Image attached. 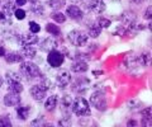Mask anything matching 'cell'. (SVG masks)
<instances>
[{"mask_svg":"<svg viewBox=\"0 0 152 127\" xmlns=\"http://www.w3.org/2000/svg\"><path fill=\"white\" fill-rule=\"evenodd\" d=\"M88 69H89L88 64L85 62V61H83V60H76L75 62H72V65H71V70H72L74 73H76V74L86 73Z\"/></svg>","mask_w":152,"mask_h":127,"instance_id":"cell-17","label":"cell"},{"mask_svg":"<svg viewBox=\"0 0 152 127\" xmlns=\"http://www.w3.org/2000/svg\"><path fill=\"white\" fill-rule=\"evenodd\" d=\"M71 111H72L77 117H86V116L91 115V111H90V107H89V102L83 97H79V98H76L75 101H72Z\"/></svg>","mask_w":152,"mask_h":127,"instance_id":"cell-2","label":"cell"},{"mask_svg":"<svg viewBox=\"0 0 152 127\" xmlns=\"http://www.w3.org/2000/svg\"><path fill=\"white\" fill-rule=\"evenodd\" d=\"M5 57V61L9 64H14V62H22L23 61V56L19 52H9L4 55Z\"/></svg>","mask_w":152,"mask_h":127,"instance_id":"cell-21","label":"cell"},{"mask_svg":"<svg viewBox=\"0 0 152 127\" xmlns=\"http://www.w3.org/2000/svg\"><path fill=\"white\" fill-rule=\"evenodd\" d=\"M100 33H102V28L96 24V22L89 26V32H88L89 37H91V38H96V37L100 36Z\"/></svg>","mask_w":152,"mask_h":127,"instance_id":"cell-22","label":"cell"},{"mask_svg":"<svg viewBox=\"0 0 152 127\" xmlns=\"http://www.w3.org/2000/svg\"><path fill=\"white\" fill-rule=\"evenodd\" d=\"M66 14L74 21H81L84 18V12L80 9L77 5H70L66 9Z\"/></svg>","mask_w":152,"mask_h":127,"instance_id":"cell-12","label":"cell"},{"mask_svg":"<svg viewBox=\"0 0 152 127\" xmlns=\"http://www.w3.org/2000/svg\"><path fill=\"white\" fill-rule=\"evenodd\" d=\"M143 1H146V0H131V3L133 4H142Z\"/></svg>","mask_w":152,"mask_h":127,"instance_id":"cell-43","label":"cell"},{"mask_svg":"<svg viewBox=\"0 0 152 127\" xmlns=\"http://www.w3.org/2000/svg\"><path fill=\"white\" fill-rule=\"evenodd\" d=\"M57 104H58V98H57V95H51L47 98L45 102V109L48 112H52L56 109Z\"/></svg>","mask_w":152,"mask_h":127,"instance_id":"cell-19","label":"cell"},{"mask_svg":"<svg viewBox=\"0 0 152 127\" xmlns=\"http://www.w3.org/2000/svg\"><path fill=\"white\" fill-rule=\"evenodd\" d=\"M19 54L26 59H33L37 55V48L34 47V45H23Z\"/></svg>","mask_w":152,"mask_h":127,"instance_id":"cell-16","label":"cell"},{"mask_svg":"<svg viewBox=\"0 0 152 127\" xmlns=\"http://www.w3.org/2000/svg\"><path fill=\"white\" fill-rule=\"evenodd\" d=\"M20 76L19 74L14 73V71H8L7 73V81H12V80H17V81H20Z\"/></svg>","mask_w":152,"mask_h":127,"instance_id":"cell-30","label":"cell"},{"mask_svg":"<svg viewBox=\"0 0 152 127\" xmlns=\"http://www.w3.org/2000/svg\"><path fill=\"white\" fill-rule=\"evenodd\" d=\"M46 93H47V90H45V89L42 88L39 84H37V85H33L31 88V95H32L33 99L37 101V102L43 101L45 98H46Z\"/></svg>","mask_w":152,"mask_h":127,"instance_id":"cell-14","label":"cell"},{"mask_svg":"<svg viewBox=\"0 0 152 127\" xmlns=\"http://www.w3.org/2000/svg\"><path fill=\"white\" fill-rule=\"evenodd\" d=\"M71 81V74L67 70H61L56 75V83L60 88H65L66 85H69Z\"/></svg>","mask_w":152,"mask_h":127,"instance_id":"cell-8","label":"cell"},{"mask_svg":"<svg viewBox=\"0 0 152 127\" xmlns=\"http://www.w3.org/2000/svg\"><path fill=\"white\" fill-rule=\"evenodd\" d=\"M96 24L103 29V28H109L110 27L112 22H110V19H107V18H99V19L96 21Z\"/></svg>","mask_w":152,"mask_h":127,"instance_id":"cell-29","label":"cell"},{"mask_svg":"<svg viewBox=\"0 0 152 127\" xmlns=\"http://www.w3.org/2000/svg\"><path fill=\"white\" fill-rule=\"evenodd\" d=\"M64 60H65V55L57 48L50 51L48 56H47V62H48L51 68H55V69L60 68L64 64Z\"/></svg>","mask_w":152,"mask_h":127,"instance_id":"cell-5","label":"cell"},{"mask_svg":"<svg viewBox=\"0 0 152 127\" xmlns=\"http://www.w3.org/2000/svg\"><path fill=\"white\" fill-rule=\"evenodd\" d=\"M8 89L9 92H13V93H22L23 92V85L20 81H17V80H12V81H8Z\"/></svg>","mask_w":152,"mask_h":127,"instance_id":"cell-23","label":"cell"},{"mask_svg":"<svg viewBox=\"0 0 152 127\" xmlns=\"http://www.w3.org/2000/svg\"><path fill=\"white\" fill-rule=\"evenodd\" d=\"M141 115H142V117H151V108L150 107L145 108V109L141 112Z\"/></svg>","mask_w":152,"mask_h":127,"instance_id":"cell-38","label":"cell"},{"mask_svg":"<svg viewBox=\"0 0 152 127\" xmlns=\"http://www.w3.org/2000/svg\"><path fill=\"white\" fill-rule=\"evenodd\" d=\"M58 126H71L70 118H62L61 121H58Z\"/></svg>","mask_w":152,"mask_h":127,"instance_id":"cell-36","label":"cell"},{"mask_svg":"<svg viewBox=\"0 0 152 127\" xmlns=\"http://www.w3.org/2000/svg\"><path fill=\"white\" fill-rule=\"evenodd\" d=\"M51 18L56 23H64L66 21V15H65V14H62V13H60V12H53L51 14Z\"/></svg>","mask_w":152,"mask_h":127,"instance_id":"cell-28","label":"cell"},{"mask_svg":"<svg viewBox=\"0 0 152 127\" xmlns=\"http://www.w3.org/2000/svg\"><path fill=\"white\" fill-rule=\"evenodd\" d=\"M39 85L45 89V90H48V89H51L52 88V83H51V80L47 76H43V75H41L39 78Z\"/></svg>","mask_w":152,"mask_h":127,"instance_id":"cell-27","label":"cell"},{"mask_svg":"<svg viewBox=\"0 0 152 127\" xmlns=\"http://www.w3.org/2000/svg\"><path fill=\"white\" fill-rule=\"evenodd\" d=\"M0 5H1V0H0Z\"/></svg>","mask_w":152,"mask_h":127,"instance_id":"cell-48","label":"cell"},{"mask_svg":"<svg viewBox=\"0 0 152 127\" xmlns=\"http://www.w3.org/2000/svg\"><path fill=\"white\" fill-rule=\"evenodd\" d=\"M27 1H29L31 4V10L33 14H36V15H42L43 14V4H42L39 0H27Z\"/></svg>","mask_w":152,"mask_h":127,"instance_id":"cell-18","label":"cell"},{"mask_svg":"<svg viewBox=\"0 0 152 127\" xmlns=\"http://www.w3.org/2000/svg\"><path fill=\"white\" fill-rule=\"evenodd\" d=\"M57 37H48L41 42V50L42 51H47L50 52L52 50H56L58 47V42H57Z\"/></svg>","mask_w":152,"mask_h":127,"instance_id":"cell-13","label":"cell"},{"mask_svg":"<svg viewBox=\"0 0 152 127\" xmlns=\"http://www.w3.org/2000/svg\"><path fill=\"white\" fill-rule=\"evenodd\" d=\"M39 31H41V26L38 24V23H36V22H29V32L37 35Z\"/></svg>","mask_w":152,"mask_h":127,"instance_id":"cell-32","label":"cell"},{"mask_svg":"<svg viewBox=\"0 0 152 127\" xmlns=\"http://www.w3.org/2000/svg\"><path fill=\"white\" fill-rule=\"evenodd\" d=\"M5 55V48L3 46H0V56H4Z\"/></svg>","mask_w":152,"mask_h":127,"instance_id":"cell-44","label":"cell"},{"mask_svg":"<svg viewBox=\"0 0 152 127\" xmlns=\"http://www.w3.org/2000/svg\"><path fill=\"white\" fill-rule=\"evenodd\" d=\"M71 3H74V4H81V3H85L86 0H70Z\"/></svg>","mask_w":152,"mask_h":127,"instance_id":"cell-42","label":"cell"},{"mask_svg":"<svg viewBox=\"0 0 152 127\" xmlns=\"http://www.w3.org/2000/svg\"><path fill=\"white\" fill-rule=\"evenodd\" d=\"M61 112H62V118H70L71 115V107H72V98L70 95H65L60 103Z\"/></svg>","mask_w":152,"mask_h":127,"instance_id":"cell-7","label":"cell"},{"mask_svg":"<svg viewBox=\"0 0 152 127\" xmlns=\"http://www.w3.org/2000/svg\"><path fill=\"white\" fill-rule=\"evenodd\" d=\"M38 42V37L36 36V33H32V32H26L19 36V43L22 46L23 45H36Z\"/></svg>","mask_w":152,"mask_h":127,"instance_id":"cell-15","label":"cell"},{"mask_svg":"<svg viewBox=\"0 0 152 127\" xmlns=\"http://www.w3.org/2000/svg\"><path fill=\"white\" fill-rule=\"evenodd\" d=\"M142 126H151V117H142Z\"/></svg>","mask_w":152,"mask_h":127,"instance_id":"cell-37","label":"cell"},{"mask_svg":"<svg viewBox=\"0 0 152 127\" xmlns=\"http://www.w3.org/2000/svg\"><path fill=\"white\" fill-rule=\"evenodd\" d=\"M9 126H12V122L9 121L8 117L5 116L0 117V127H9Z\"/></svg>","mask_w":152,"mask_h":127,"instance_id":"cell-34","label":"cell"},{"mask_svg":"<svg viewBox=\"0 0 152 127\" xmlns=\"http://www.w3.org/2000/svg\"><path fill=\"white\" fill-rule=\"evenodd\" d=\"M14 15H15L17 19L19 21H22V19H24L26 18V10L24 9H22V8H18V9H14Z\"/></svg>","mask_w":152,"mask_h":127,"instance_id":"cell-31","label":"cell"},{"mask_svg":"<svg viewBox=\"0 0 152 127\" xmlns=\"http://www.w3.org/2000/svg\"><path fill=\"white\" fill-rule=\"evenodd\" d=\"M140 106H142V103L137 99H133V101H129L128 102V107L131 108V109H140Z\"/></svg>","mask_w":152,"mask_h":127,"instance_id":"cell-33","label":"cell"},{"mask_svg":"<svg viewBox=\"0 0 152 127\" xmlns=\"http://www.w3.org/2000/svg\"><path fill=\"white\" fill-rule=\"evenodd\" d=\"M3 84H4V79H3V76L0 75V88L3 87Z\"/></svg>","mask_w":152,"mask_h":127,"instance_id":"cell-46","label":"cell"},{"mask_svg":"<svg viewBox=\"0 0 152 127\" xmlns=\"http://www.w3.org/2000/svg\"><path fill=\"white\" fill-rule=\"evenodd\" d=\"M90 81L86 78H79L74 84H72V90L76 93H84L89 89Z\"/></svg>","mask_w":152,"mask_h":127,"instance_id":"cell-10","label":"cell"},{"mask_svg":"<svg viewBox=\"0 0 152 127\" xmlns=\"http://www.w3.org/2000/svg\"><path fill=\"white\" fill-rule=\"evenodd\" d=\"M138 62L142 66H148L151 64V54L150 52H143L138 56Z\"/></svg>","mask_w":152,"mask_h":127,"instance_id":"cell-25","label":"cell"},{"mask_svg":"<svg viewBox=\"0 0 152 127\" xmlns=\"http://www.w3.org/2000/svg\"><path fill=\"white\" fill-rule=\"evenodd\" d=\"M5 19H9V15H7L4 12H0V22L1 21H5Z\"/></svg>","mask_w":152,"mask_h":127,"instance_id":"cell-41","label":"cell"},{"mask_svg":"<svg viewBox=\"0 0 152 127\" xmlns=\"http://www.w3.org/2000/svg\"><path fill=\"white\" fill-rule=\"evenodd\" d=\"M85 8L94 14H102L105 10L107 5L103 0H88V1H85Z\"/></svg>","mask_w":152,"mask_h":127,"instance_id":"cell-6","label":"cell"},{"mask_svg":"<svg viewBox=\"0 0 152 127\" xmlns=\"http://www.w3.org/2000/svg\"><path fill=\"white\" fill-rule=\"evenodd\" d=\"M90 103L93 104V107H95L98 111H105L108 108V102H107V98L105 95L102 93V92H95L91 94L90 97Z\"/></svg>","mask_w":152,"mask_h":127,"instance_id":"cell-4","label":"cell"},{"mask_svg":"<svg viewBox=\"0 0 152 127\" xmlns=\"http://www.w3.org/2000/svg\"><path fill=\"white\" fill-rule=\"evenodd\" d=\"M29 113H31V107L29 106H17V115L20 120L26 121L28 117H29Z\"/></svg>","mask_w":152,"mask_h":127,"instance_id":"cell-20","label":"cell"},{"mask_svg":"<svg viewBox=\"0 0 152 127\" xmlns=\"http://www.w3.org/2000/svg\"><path fill=\"white\" fill-rule=\"evenodd\" d=\"M89 36L86 32H84L81 29H74L67 35V40L70 41V43L75 47H83L88 43Z\"/></svg>","mask_w":152,"mask_h":127,"instance_id":"cell-3","label":"cell"},{"mask_svg":"<svg viewBox=\"0 0 152 127\" xmlns=\"http://www.w3.org/2000/svg\"><path fill=\"white\" fill-rule=\"evenodd\" d=\"M93 74H94V75H96V74L99 75V74H103V73H102V71H96V70H95V71H94Z\"/></svg>","mask_w":152,"mask_h":127,"instance_id":"cell-47","label":"cell"},{"mask_svg":"<svg viewBox=\"0 0 152 127\" xmlns=\"http://www.w3.org/2000/svg\"><path fill=\"white\" fill-rule=\"evenodd\" d=\"M128 125H131V126H136V125H137V122H136V121H129V122H128Z\"/></svg>","mask_w":152,"mask_h":127,"instance_id":"cell-45","label":"cell"},{"mask_svg":"<svg viewBox=\"0 0 152 127\" xmlns=\"http://www.w3.org/2000/svg\"><path fill=\"white\" fill-rule=\"evenodd\" d=\"M151 12H152V8L148 7V8H147V10L145 12V18H146V19H151Z\"/></svg>","mask_w":152,"mask_h":127,"instance_id":"cell-39","label":"cell"},{"mask_svg":"<svg viewBox=\"0 0 152 127\" xmlns=\"http://www.w3.org/2000/svg\"><path fill=\"white\" fill-rule=\"evenodd\" d=\"M14 3H15V5H18V7H23V5H26L27 0H14Z\"/></svg>","mask_w":152,"mask_h":127,"instance_id":"cell-40","label":"cell"},{"mask_svg":"<svg viewBox=\"0 0 152 127\" xmlns=\"http://www.w3.org/2000/svg\"><path fill=\"white\" fill-rule=\"evenodd\" d=\"M4 104L7 107H17L18 104H20V97L18 93L9 92L4 97Z\"/></svg>","mask_w":152,"mask_h":127,"instance_id":"cell-11","label":"cell"},{"mask_svg":"<svg viewBox=\"0 0 152 127\" xmlns=\"http://www.w3.org/2000/svg\"><path fill=\"white\" fill-rule=\"evenodd\" d=\"M45 125H46V121L43 118H38L32 122V126H45Z\"/></svg>","mask_w":152,"mask_h":127,"instance_id":"cell-35","label":"cell"},{"mask_svg":"<svg viewBox=\"0 0 152 127\" xmlns=\"http://www.w3.org/2000/svg\"><path fill=\"white\" fill-rule=\"evenodd\" d=\"M47 4L50 5V8L58 10V9L64 8L66 5V0H47Z\"/></svg>","mask_w":152,"mask_h":127,"instance_id":"cell-26","label":"cell"},{"mask_svg":"<svg viewBox=\"0 0 152 127\" xmlns=\"http://www.w3.org/2000/svg\"><path fill=\"white\" fill-rule=\"evenodd\" d=\"M119 19L122 21L123 26H124L127 29H131V28L136 24V14L133 12H124L121 15Z\"/></svg>","mask_w":152,"mask_h":127,"instance_id":"cell-9","label":"cell"},{"mask_svg":"<svg viewBox=\"0 0 152 127\" xmlns=\"http://www.w3.org/2000/svg\"><path fill=\"white\" fill-rule=\"evenodd\" d=\"M46 32H48V33L52 35L53 37H58L61 35L60 28L57 27L56 24H53V23H47L46 24Z\"/></svg>","mask_w":152,"mask_h":127,"instance_id":"cell-24","label":"cell"},{"mask_svg":"<svg viewBox=\"0 0 152 127\" xmlns=\"http://www.w3.org/2000/svg\"><path fill=\"white\" fill-rule=\"evenodd\" d=\"M20 73L28 80H29V79H38L42 75L41 69L38 68L34 62H32V61H22Z\"/></svg>","mask_w":152,"mask_h":127,"instance_id":"cell-1","label":"cell"}]
</instances>
